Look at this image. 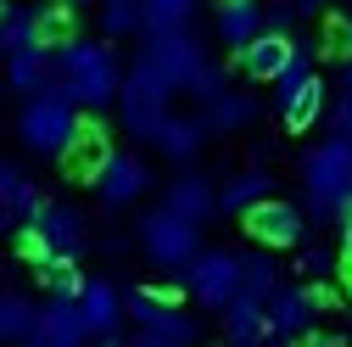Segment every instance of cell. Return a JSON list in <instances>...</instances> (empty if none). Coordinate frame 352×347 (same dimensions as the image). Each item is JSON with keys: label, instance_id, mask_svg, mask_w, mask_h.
<instances>
[{"label": "cell", "instance_id": "11", "mask_svg": "<svg viewBox=\"0 0 352 347\" xmlns=\"http://www.w3.org/2000/svg\"><path fill=\"white\" fill-rule=\"evenodd\" d=\"M146 185H151V168L135 151H107V162L96 168V191L107 207H129L135 196H146Z\"/></svg>", "mask_w": 352, "mask_h": 347}, {"label": "cell", "instance_id": "30", "mask_svg": "<svg viewBox=\"0 0 352 347\" xmlns=\"http://www.w3.org/2000/svg\"><path fill=\"white\" fill-rule=\"evenodd\" d=\"M168 302H179V291H151V286H135V291H123V314L135 319V325H146L151 314H162Z\"/></svg>", "mask_w": 352, "mask_h": 347}, {"label": "cell", "instance_id": "40", "mask_svg": "<svg viewBox=\"0 0 352 347\" xmlns=\"http://www.w3.org/2000/svg\"><path fill=\"white\" fill-rule=\"evenodd\" d=\"M341 84H346V96H352V62H346V78H341Z\"/></svg>", "mask_w": 352, "mask_h": 347}, {"label": "cell", "instance_id": "24", "mask_svg": "<svg viewBox=\"0 0 352 347\" xmlns=\"http://www.w3.org/2000/svg\"><path fill=\"white\" fill-rule=\"evenodd\" d=\"M263 196H274V180H269L263 168L235 174V180H230L224 191H218V213H235V219H241V213H246L252 202H263Z\"/></svg>", "mask_w": 352, "mask_h": 347}, {"label": "cell", "instance_id": "12", "mask_svg": "<svg viewBox=\"0 0 352 347\" xmlns=\"http://www.w3.org/2000/svg\"><path fill=\"white\" fill-rule=\"evenodd\" d=\"M291 51H296V39H291V34L263 28L257 39H246V45L235 51V62H241V73H246L252 84H274V78H280V67L291 62Z\"/></svg>", "mask_w": 352, "mask_h": 347}, {"label": "cell", "instance_id": "23", "mask_svg": "<svg viewBox=\"0 0 352 347\" xmlns=\"http://www.w3.org/2000/svg\"><path fill=\"white\" fill-rule=\"evenodd\" d=\"M157 146H162V157H173V162H190L196 151H201V140H207V123L201 118H162L157 123V135H151Z\"/></svg>", "mask_w": 352, "mask_h": 347}, {"label": "cell", "instance_id": "2", "mask_svg": "<svg viewBox=\"0 0 352 347\" xmlns=\"http://www.w3.org/2000/svg\"><path fill=\"white\" fill-rule=\"evenodd\" d=\"M173 90H185L196 101H212L218 90H224V67H218L190 28H146V51H140Z\"/></svg>", "mask_w": 352, "mask_h": 347}, {"label": "cell", "instance_id": "15", "mask_svg": "<svg viewBox=\"0 0 352 347\" xmlns=\"http://www.w3.org/2000/svg\"><path fill=\"white\" fill-rule=\"evenodd\" d=\"M6 84L17 96H39V90H51L56 84V51L51 45H23V51H12L6 56Z\"/></svg>", "mask_w": 352, "mask_h": 347}, {"label": "cell", "instance_id": "25", "mask_svg": "<svg viewBox=\"0 0 352 347\" xmlns=\"http://www.w3.org/2000/svg\"><path fill=\"white\" fill-rule=\"evenodd\" d=\"M257 118V101L246 90H218L207 101V129H246Z\"/></svg>", "mask_w": 352, "mask_h": 347}, {"label": "cell", "instance_id": "10", "mask_svg": "<svg viewBox=\"0 0 352 347\" xmlns=\"http://www.w3.org/2000/svg\"><path fill=\"white\" fill-rule=\"evenodd\" d=\"M314 314H319V302L307 286H274L269 291V341L314 336Z\"/></svg>", "mask_w": 352, "mask_h": 347}, {"label": "cell", "instance_id": "1", "mask_svg": "<svg viewBox=\"0 0 352 347\" xmlns=\"http://www.w3.org/2000/svg\"><path fill=\"white\" fill-rule=\"evenodd\" d=\"M118 84H123V73H118L112 45H101V39H78V34L67 39V45H56V90L73 107H84V112L112 107L118 101Z\"/></svg>", "mask_w": 352, "mask_h": 347}, {"label": "cell", "instance_id": "21", "mask_svg": "<svg viewBox=\"0 0 352 347\" xmlns=\"http://www.w3.org/2000/svg\"><path fill=\"white\" fill-rule=\"evenodd\" d=\"M274 107H280V123L296 129V135H302V129H314L319 112H324V78H319V73H307L296 90H291L285 101H274Z\"/></svg>", "mask_w": 352, "mask_h": 347}, {"label": "cell", "instance_id": "28", "mask_svg": "<svg viewBox=\"0 0 352 347\" xmlns=\"http://www.w3.org/2000/svg\"><path fill=\"white\" fill-rule=\"evenodd\" d=\"M196 0H140V34L146 28H190Z\"/></svg>", "mask_w": 352, "mask_h": 347}, {"label": "cell", "instance_id": "5", "mask_svg": "<svg viewBox=\"0 0 352 347\" xmlns=\"http://www.w3.org/2000/svg\"><path fill=\"white\" fill-rule=\"evenodd\" d=\"M173 96H179V90H173V84L140 56L135 67H129L123 73V84H118V112H123V129H129V135H135V140H151L157 135V123L168 118V101Z\"/></svg>", "mask_w": 352, "mask_h": 347}, {"label": "cell", "instance_id": "34", "mask_svg": "<svg viewBox=\"0 0 352 347\" xmlns=\"http://www.w3.org/2000/svg\"><path fill=\"white\" fill-rule=\"evenodd\" d=\"M302 12H296V0H280V6H263V28H280V34H291V23H296Z\"/></svg>", "mask_w": 352, "mask_h": 347}, {"label": "cell", "instance_id": "39", "mask_svg": "<svg viewBox=\"0 0 352 347\" xmlns=\"http://www.w3.org/2000/svg\"><path fill=\"white\" fill-rule=\"evenodd\" d=\"M296 12H302V17H314V12H324V0H296Z\"/></svg>", "mask_w": 352, "mask_h": 347}, {"label": "cell", "instance_id": "22", "mask_svg": "<svg viewBox=\"0 0 352 347\" xmlns=\"http://www.w3.org/2000/svg\"><path fill=\"white\" fill-rule=\"evenodd\" d=\"M107 129L101 123H78V135H73V146L62 151V162H67V174L73 180H96V168L107 162Z\"/></svg>", "mask_w": 352, "mask_h": 347}, {"label": "cell", "instance_id": "38", "mask_svg": "<svg viewBox=\"0 0 352 347\" xmlns=\"http://www.w3.org/2000/svg\"><path fill=\"white\" fill-rule=\"evenodd\" d=\"M336 45L352 56V17H346V23H336Z\"/></svg>", "mask_w": 352, "mask_h": 347}, {"label": "cell", "instance_id": "3", "mask_svg": "<svg viewBox=\"0 0 352 347\" xmlns=\"http://www.w3.org/2000/svg\"><path fill=\"white\" fill-rule=\"evenodd\" d=\"M302 185H307V213L314 219H341L352 207V140L330 135L302 157Z\"/></svg>", "mask_w": 352, "mask_h": 347}, {"label": "cell", "instance_id": "13", "mask_svg": "<svg viewBox=\"0 0 352 347\" xmlns=\"http://www.w3.org/2000/svg\"><path fill=\"white\" fill-rule=\"evenodd\" d=\"M39 207H45L39 185L28 180L17 162H6V157H0V230H23Z\"/></svg>", "mask_w": 352, "mask_h": 347}, {"label": "cell", "instance_id": "35", "mask_svg": "<svg viewBox=\"0 0 352 347\" xmlns=\"http://www.w3.org/2000/svg\"><path fill=\"white\" fill-rule=\"evenodd\" d=\"M330 269H336V257H330L324 246H307V252H302V275L319 280V275H330Z\"/></svg>", "mask_w": 352, "mask_h": 347}, {"label": "cell", "instance_id": "26", "mask_svg": "<svg viewBox=\"0 0 352 347\" xmlns=\"http://www.w3.org/2000/svg\"><path fill=\"white\" fill-rule=\"evenodd\" d=\"M73 0H62V6H34V39H39V45H67V39H73Z\"/></svg>", "mask_w": 352, "mask_h": 347}, {"label": "cell", "instance_id": "27", "mask_svg": "<svg viewBox=\"0 0 352 347\" xmlns=\"http://www.w3.org/2000/svg\"><path fill=\"white\" fill-rule=\"evenodd\" d=\"M0 341H39V308L23 297H0Z\"/></svg>", "mask_w": 352, "mask_h": 347}, {"label": "cell", "instance_id": "29", "mask_svg": "<svg viewBox=\"0 0 352 347\" xmlns=\"http://www.w3.org/2000/svg\"><path fill=\"white\" fill-rule=\"evenodd\" d=\"M34 45V6H0V56Z\"/></svg>", "mask_w": 352, "mask_h": 347}, {"label": "cell", "instance_id": "14", "mask_svg": "<svg viewBox=\"0 0 352 347\" xmlns=\"http://www.w3.org/2000/svg\"><path fill=\"white\" fill-rule=\"evenodd\" d=\"M39 341H45V347H78V341H90V319H84L78 297L51 291V302L39 308Z\"/></svg>", "mask_w": 352, "mask_h": 347}, {"label": "cell", "instance_id": "32", "mask_svg": "<svg viewBox=\"0 0 352 347\" xmlns=\"http://www.w3.org/2000/svg\"><path fill=\"white\" fill-rule=\"evenodd\" d=\"M101 34H140V0H101Z\"/></svg>", "mask_w": 352, "mask_h": 347}, {"label": "cell", "instance_id": "7", "mask_svg": "<svg viewBox=\"0 0 352 347\" xmlns=\"http://www.w3.org/2000/svg\"><path fill=\"white\" fill-rule=\"evenodd\" d=\"M196 230H201L196 219H179L173 207H157V213L140 219V246H146V257H151L162 275H185V264L201 252V235Z\"/></svg>", "mask_w": 352, "mask_h": 347}, {"label": "cell", "instance_id": "4", "mask_svg": "<svg viewBox=\"0 0 352 347\" xmlns=\"http://www.w3.org/2000/svg\"><path fill=\"white\" fill-rule=\"evenodd\" d=\"M78 107L56 90H39V96H23V112H17V135H23V146L28 151H39V157H62L67 146H73V135H78Z\"/></svg>", "mask_w": 352, "mask_h": 347}, {"label": "cell", "instance_id": "19", "mask_svg": "<svg viewBox=\"0 0 352 347\" xmlns=\"http://www.w3.org/2000/svg\"><path fill=\"white\" fill-rule=\"evenodd\" d=\"M162 207H173L179 219H196V224H201V219H212V213H218V191L201 180V174H179V180L168 185Z\"/></svg>", "mask_w": 352, "mask_h": 347}, {"label": "cell", "instance_id": "18", "mask_svg": "<svg viewBox=\"0 0 352 347\" xmlns=\"http://www.w3.org/2000/svg\"><path fill=\"white\" fill-rule=\"evenodd\" d=\"M196 336H201V325H196V314L179 308V302H168L162 314H151V319L135 330L140 347H185V341H196Z\"/></svg>", "mask_w": 352, "mask_h": 347}, {"label": "cell", "instance_id": "37", "mask_svg": "<svg viewBox=\"0 0 352 347\" xmlns=\"http://www.w3.org/2000/svg\"><path fill=\"white\" fill-rule=\"evenodd\" d=\"M336 135L352 140V96H346V90H341V101H336Z\"/></svg>", "mask_w": 352, "mask_h": 347}, {"label": "cell", "instance_id": "8", "mask_svg": "<svg viewBox=\"0 0 352 347\" xmlns=\"http://www.w3.org/2000/svg\"><path fill=\"white\" fill-rule=\"evenodd\" d=\"M185 291L201 302V308H218V314H224V308H230V297L241 291V257L224 252V246L196 252L190 264H185Z\"/></svg>", "mask_w": 352, "mask_h": 347}, {"label": "cell", "instance_id": "36", "mask_svg": "<svg viewBox=\"0 0 352 347\" xmlns=\"http://www.w3.org/2000/svg\"><path fill=\"white\" fill-rule=\"evenodd\" d=\"M341 269L352 275V207L341 213Z\"/></svg>", "mask_w": 352, "mask_h": 347}, {"label": "cell", "instance_id": "20", "mask_svg": "<svg viewBox=\"0 0 352 347\" xmlns=\"http://www.w3.org/2000/svg\"><path fill=\"white\" fill-rule=\"evenodd\" d=\"M257 34H263V0H218V39L230 51H241Z\"/></svg>", "mask_w": 352, "mask_h": 347}, {"label": "cell", "instance_id": "33", "mask_svg": "<svg viewBox=\"0 0 352 347\" xmlns=\"http://www.w3.org/2000/svg\"><path fill=\"white\" fill-rule=\"evenodd\" d=\"M307 73H314V45H296V51H291V62H285V67H280V78H274V101H285Z\"/></svg>", "mask_w": 352, "mask_h": 347}, {"label": "cell", "instance_id": "17", "mask_svg": "<svg viewBox=\"0 0 352 347\" xmlns=\"http://www.w3.org/2000/svg\"><path fill=\"white\" fill-rule=\"evenodd\" d=\"M224 336L235 347H252V341H269V297H252V291H235L230 308H224Z\"/></svg>", "mask_w": 352, "mask_h": 347}, {"label": "cell", "instance_id": "9", "mask_svg": "<svg viewBox=\"0 0 352 347\" xmlns=\"http://www.w3.org/2000/svg\"><path fill=\"white\" fill-rule=\"evenodd\" d=\"M241 219H246V235H252L257 246H274V252H285V246H296V241L307 235V213L291 207V202H280V196L252 202Z\"/></svg>", "mask_w": 352, "mask_h": 347}, {"label": "cell", "instance_id": "6", "mask_svg": "<svg viewBox=\"0 0 352 347\" xmlns=\"http://www.w3.org/2000/svg\"><path fill=\"white\" fill-rule=\"evenodd\" d=\"M84 246H90V224H84V213L78 207H67V202H45L34 213V219L17 230V252L23 257H45V252H56V257H78Z\"/></svg>", "mask_w": 352, "mask_h": 347}, {"label": "cell", "instance_id": "16", "mask_svg": "<svg viewBox=\"0 0 352 347\" xmlns=\"http://www.w3.org/2000/svg\"><path fill=\"white\" fill-rule=\"evenodd\" d=\"M78 308H84V319H90V336H101V341H118L123 336V291L112 286V280H84L78 286Z\"/></svg>", "mask_w": 352, "mask_h": 347}, {"label": "cell", "instance_id": "31", "mask_svg": "<svg viewBox=\"0 0 352 347\" xmlns=\"http://www.w3.org/2000/svg\"><path fill=\"white\" fill-rule=\"evenodd\" d=\"M280 286V264H274V257H241V291H252V297H269Z\"/></svg>", "mask_w": 352, "mask_h": 347}]
</instances>
